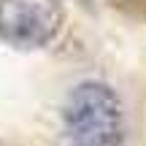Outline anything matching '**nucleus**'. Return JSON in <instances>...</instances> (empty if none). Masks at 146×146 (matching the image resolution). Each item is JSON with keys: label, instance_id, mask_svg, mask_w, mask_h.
Listing matches in <instances>:
<instances>
[{"label": "nucleus", "instance_id": "f257e3e1", "mask_svg": "<svg viewBox=\"0 0 146 146\" xmlns=\"http://www.w3.org/2000/svg\"><path fill=\"white\" fill-rule=\"evenodd\" d=\"M62 125L73 146H119L125 138L122 100L108 84L84 81L65 100Z\"/></svg>", "mask_w": 146, "mask_h": 146}, {"label": "nucleus", "instance_id": "f03ea898", "mask_svg": "<svg viewBox=\"0 0 146 146\" xmlns=\"http://www.w3.org/2000/svg\"><path fill=\"white\" fill-rule=\"evenodd\" d=\"M65 11L60 0H0V41L33 52L60 35Z\"/></svg>", "mask_w": 146, "mask_h": 146}]
</instances>
